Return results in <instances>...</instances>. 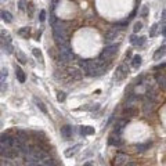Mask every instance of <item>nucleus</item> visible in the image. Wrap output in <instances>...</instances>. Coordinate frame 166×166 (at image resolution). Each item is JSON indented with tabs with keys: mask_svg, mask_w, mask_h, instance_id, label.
I'll list each match as a JSON object with an SVG mask.
<instances>
[{
	"mask_svg": "<svg viewBox=\"0 0 166 166\" xmlns=\"http://www.w3.org/2000/svg\"><path fill=\"white\" fill-rule=\"evenodd\" d=\"M53 36H54L55 43L58 45V47L69 43V40H68V32L61 24H54L53 25Z\"/></svg>",
	"mask_w": 166,
	"mask_h": 166,
	"instance_id": "1",
	"label": "nucleus"
},
{
	"mask_svg": "<svg viewBox=\"0 0 166 166\" xmlns=\"http://www.w3.org/2000/svg\"><path fill=\"white\" fill-rule=\"evenodd\" d=\"M58 53H60V60H61V63L64 64H68L71 63L72 60H73V53H72L71 50V46H69V43H67V45H63L58 47Z\"/></svg>",
	"mask_w": 166,
	"mask_h": 166,
	"instance_id": "2",
	"label": "nucleus"
},
{
	"mask_svg": "<svg viewBox=\"0 0 166 166\" xmlns=\"http://www.w3.org/2000/svg\"><path fill=\"white\" fill-rule=\"evenodd\" d=\"M47 157H49V155H47V152H46V151H43V149L35 147V148H32L31 151H29V154L27 155V159H28V161L40 162V161H43V159H45V158H47Z\"/></svg>",
	"mask_w": 166,
	"mask_h": 166,
	"instance_id": "3",
	"label": "nucleus"
},
{
	"mask_svg": "<svg viewBox=\"0 0 166 166\" xmlns=\"http://www.w3.org/2000/svg\"><path fill=\"white\" fill-rule=\"evenodd\" d=\"M118 49H119V45L107 46V47L103 50V53L100 54V60H103V61H108V60H111L114 55L118 53Z\"/></svg>",
	"mask_w": 166,
	"mask_h": 166,
	"instance_id": "4",
	"label": "nucleus"
},
{
	"mask_svg": "<svg viewBox=\"0 0 166 166\" xmlns=\"http://www.w3.org/2000/svg\"><path fill=\"white\" fill-rule=\"evenodd\" d=\"M155 108V98H151L148 96H145L144 98V103H143V109H144V114H151Z\"/></svg>",
	"mask_w": 166,
	"mask_h": 166,
	"instance_id": "5",
	"label": "nucleus"
},
{
	"mask_svg": "<svg viewBox=\"0 0 166 166\" xmlns=\"http://www.w3.org/2000/svg\"><path fill=\"white\" fill-rule=\"evenodd\" d=\"M127 75H129V67H127L126 64H122V65H119L116 69L115 79H116V80H123Z\"/></svg>",
	"mask_w": 166,
	"mask_h": 166,
	"instance_id": "6",
	"label": "nucleus"
},
{
	"mask_svg": "<svg viewBox=\"0 0 166 166\" xmlns=\"http://www.w3.org/2000/svg\"><path fill=\"white\" fill-rule=\"evenodd\" d=\"M127 155L123 152H118L116 155H115V158H114V161H112V166H122V165H125L126 162H127Z\"/></svg>",
	"mask_w": 166,
	"mask_h": 166,
	"instance_id": "7",
	"label": "nucleus"
},
{
	"mask_svg": "<svg viewBox=\"0 0 166 166\" xmlns=\"http://www.w3.org/2000/svg\"><path fill=\"white\" fill-rule=\"evenodd\" d=\"M11 143H13V137L6 136V134L1 136V139H0V148H1V152L6 151L7 148H11Z\"/></svg>",
	"mask_w": 166,
	"mask_h": 166,
	"instance_id": "8",
	"label": "nucleus"
},
{
	"mask_svg": "<svg viewBox=\"0 0 166 166\" xmlns=\"http://www.w3.org/2000/svg\"><path fill=\"white\" fill-rule=\"evenodd\" d=\"M67 73L69 75L71 79H80L82 78V72L79 69H76V68H68Z\"/></svg>",
	"mask_w": 166,
	"mask_h": 166,
	"instance_id": "9",
	"label": "nucleus"
},
{
	"mask_svg": "<svg viewBox=\"0 0 166 166\" xmlns=\"http://www.w3.org/2000/svg\"><path fill=\"white\" fill-rule=\"evenodd\" d=\"M61 136H63L65 140H69L72 137V127L69 125H65L61 127Z\"/></svg>",
	"mask_w": 166,
	"mask_h": 166,
	"instance_id": "10",
	"label": "nucleus"
},
{
	"mask_svg": "<svg viewBox=\"0 0 166 166\" xmlns=\"http://www.w3.org/2000/svg\"><path fill=\"white\" fill-rule=\"evenodd\" d=\"M130 43L134 46H143L144 43H145V37H143V36H140V37H137L136 35H133L130 37Z\"/></svg>",
	"mask_w": 166,
	"mask_h": 166,
	"instance_id": "11",
	"label": "nucleus"
},
{
	"mask_svg": "<svg viewBox=\"0 0 166 166\" xmlns=\"http://www.w3.org/2000/svg\"><path fill=\"white\" fill-rule=\"evenodd\" d=\"M79 132H80L82 136H89L94 133V127H91V126H80Z\"/></svg>",
	"mask_w": 166,
	"mask_h": 166,
	"instance_id": "12",
	"label": "nucleus"
},
{
	"mask_svg": "<svg viewBox=\"0 0 166 166\" xmlns=\"http://www.w3.org/2000/svg\"><path fill=\"white\" fill-rule=\"evenodd\" d=\"M79 148H80V145H79V144H76V145H73L72 148H68L67 151H65V157H67V158L73 157V155H75V154H76L78 151H79Z\"/></svg>",
	"mask_w": 166,
	"mask_h": 166,
	"instance_id": "13",
	"label": "nucleus"
},
{
	"mask_svg": "<svg viewBox=\"0 0 166 166\" xmlns=\"http://www.w3.org/2000/svg\"><path fill=\"white\" fill-rule=\"evenodd\" d=\"M15 76H17V79L21 82V83L25 82V73H24L22 69H21L19 67H17V65H15Z\"/></svg>",
	"mask_w": 166,
	"mask_h": 166,
	"instance_id": "14",
	"label": "nucleus"
},
{
	"mask_svg": "<svg viewBox=\"0 0 166 166\" xmlns=\"http://www.w3.org/2000/svg\"><path fill=\"white\" fill-rule=\"evenodd\" d=\"M108 143L111 144V145H118V147H119V145H122V140L119 139V136L115 137L114 134H111L109 136V139H108Z\"/></svg>",
	"mask_w": 166,
	"mask_h": 166,
	"instance_id": "15",
	"label": "nucleus"
},
{
	"mask_svg": "<svg viewBox=\"0 0 166 166\" xmlns=\"http://www.w3.org/2000/svg\"><path fill=\"white\" fill-rule=\"evenodd\" d=\"M165 55H166V46H163V47H159V49L155 51V54H154V58L159 60V58H162V57H165Z\"/></svg>",
	"mask_w": 166,
	"mask_h": 166,
	"instance_id": "16",
	"label": "nucleus"
},
{
	"mask_svg": "<svg viewBox=\"0 0 166 166\" xmlns=\"http://www.w3.org/2000/svg\"><path fill=\"white\" fill-rule=\"evenodd\" d=\"M136 115H137V109H136V108H133V107H127L125 109V111H123V116H136Z\"/></svg>",
	"mask_w": 166,
	"mask_h": 166,
	"instance_id": "17",
	"label": "nucleus"
},
{
	"mask_svg": "<svg viewBox=\"0 0 166 166\" xmlns=\"http://www.w3.org/2000/svg\"><path fill=\"white\" fill-rule=\"evenodd\" d=\"M126 125H127V121H126V119H121V121H118L116 125H115V133H119V132H121Z\"/></svg>",
	"mask_w": 166,
	"mask_h": 166,
	"instance_id": "18",
	"label": "nucleus"
},
{
	"mask_svg": "<svg viewBox=\"0 0 166 166\" xmlns=\"http://www.w3.org/2000/svg\"><path fill=\"white\" fill-rule=\"evenodd\" d=\"M118 36V32L116 31H108L107 33H105V40L107 42H112L114 39H116Z\"/></svg>",
	"mask_w": 166,
	"mask_h": 166,
	"instance_id": "19",
	"label": "nucleus"
},
{
	"mask_svg": "<svg viewBox=\"0 0 166 166\" xmlns=\"http://www.w3.org/2000/svg\"><path fill=\"white\" fill-rule=\"evenodd\" d=\"M149 147H151V143H149V141H147V143L137 144V145H136V149H137V151H140V152H143V151H145V149H148Z\"/></svg>",
	"mask_w": 166,
	"mask_h": 166,
	"instance_id": "20",
	"label": "nucleus"
},
{
	"mask_svg": "<svg viewBox=\"0 0 166 166\" xmlns=\"http://www.w3.org/2000/svg\"><path fill=\"white\" fill-rule=\"evenodd\" d=\"M1 19H3L4 22H9L10 24L11 21H13V15H11L9 11H4V10H3V11H1Z\"/></svg>",
	"mask_w": 166,
	"mask_h": 166,
	"instance_id": "21",
	"label": "nucleus"
},
{
	"mask_svg": "<svg viewBox=\"0 0 166 166\" xmlns=\"http://www.w3.org/2000/svg\"><path fill=\"white\" fill-rule=\"evenodd\" d=\"M17 137H18V139H19V141H21V143H22V144H25V143H27L28 134H27V133H25V132H24V130H18V132H17Z\"/></svg>",
	"mask_w": 166,
	"mask_h": 166,
	"instance_id": "22",
	"label": "nucleus"
},
{
	"mask_svg": "<svg viewBox=\"0 0 166 166\" xmlns=\"http://www.w3.org/2000/svg\"><path fill=\"white\" fill-rule=\"evenodd\" d=\"M18 35H21L22 36V37H25V39H28V37H29V35H31V29H29V28H21V29H19V31H18Z\"/></svg>",
	"mask_w": 166,
	"mask_h": 166,
	"instance_id": "23",
	"label": "nucleus"
},
{
	"mask_svg": "<svg viewBox=\"0 0 166 166\" xmlns=\"http://www.w3.org/2000/svg\"><path fill=\"white\" fill-rule=\"evenodd\" d=\"M157 82L162 90H166V76H163V75H162V76H158Z\"/></svg>",
	"mask_w": 166,
	"mask_h": 166,
	"instance_id": "24",
	"label": "nucleus"
},
{
	"mask_svg": "<svg viewBox=\"0 0 166 166\" xmlns=\"http://www.w3.org/2000/svg\"><path fill=\"white\" fill-rule=\"evenodd\" d=\"M33 101H35L36 105H37V107H39V108L42 109V112H43V114H47V108L45 107V104L42 103V101H40L39 98H37V97H35V98H33Z\"/></svg>",
	"mask_w": 166,
	"mask_h": 166,
	"instance_id": "25",
	"label": "nucleus"
},
{
	"mask_svg": "<svg viewBox=\"0 0 166 166\" xmlns=\"http://www.w3.org/2000/svg\"><path fill=\"white\" fill-rule=\"evenodd\" d=\"M132 65L134 68H139L141 65V57L140 55H134L133 58H132Z\"/></svg>",
	"mask_w": 166,
	"mask_h": 166,
	"instance_id": "26",
	"label": "nucleus"
},
{
	"mask_svg": "<svg viewBox=\"0 0 166 166\" xmlns=\"http://www.w3.org/2000/svg\"><path fill=\"white\" fill-rule=\"evenodd\" d=\"M32 53H33V55H35L36 58L40 61V64H43V55H42V51L39 49H33L32 50Z\"/></svg>",
	"mask_w": 166,
	"mask_h": 166,
	"instance_id": "27",
	"label": "nucleus"
},
{
	"mask_svg": "<svg viewBox=\"0 0 166 166\" xmlns=\"http://www.w3.org/2000/svg\"><path fill=\"white\" fill-rule=\"evenodd\" d=\"M157 33H158V24H154L151 27V29H149V36L154 37V36H157Z\"/></svg>",
	"mask_w": 166,
	"mask_h": 166,
	"instance_id": "28",
	"label": "nucleus"
},
{
	"mask_svg": "<svg viewBox=\"0 0 166 166\" xmlns=\"http://www.w3.org/2000/svg\"><path fill=\"white\" fill-rule=\"evenodd\" d=\"M141 29H143V24H141V22H136L134 27H133V32H134V33H137V32H140Z\"/></svg>",
	"mask_w": 166,
	"mask_h": 166,
	"instance_id": "29",
	"label": "nucleus"
},
{
	"mask_svg": "<svg viewBox=\"0 0 166 166\" xmlns=\"http://www.w3.org/2000/svg\"><path fill=\"white\" fill-rule=\"evenodd\" d=\"M127 22H129V19H126V21H119V22L115 24V28H125V27H127Z\"/></svg>",
	"mask_w": 166,
	"mask_h": 166,
	"instance_id": "30",
	"label": "nucleus"
},
{
	"mask_svg": "<svg viewBox=\"0 0 166 166\" xmlns=\"http://www.w3.org/2000/svg\"><path fill=\"white\" fill-rule=\"evenodd\" d=\"M17 55H18V58H19V63H22V64L27 63V58H25V55L21 51H17Z\"/></svg>",
	"mask_w": 166,
	"mask_h": 166,
	"instance_id": "31",
	"label": "nucleus"
},
{
	"mask_svg": "<svg viewBox=\"0 0 166 166\" xmlns=\"http://www.w3.org/2000/svg\"><path fill=\"white\" fill-rule=\"evenodd\" d=\"M45 19H46V11H45V10H42L40 14H39V21H40V22H43Z\"/></svg>",
	"mask_w": 166,
	"mask_h": 166,
	"instance_id": "32",
	"label": "nucleus"
},
{
	"mask_svg": "<svg viewBox=\"0 0 166 166\" xmlns=\"http://www.w3.org/2000/svg\"><path fill=\"white\" fill-rule=\"evenodd\" d=\"M147 14H148V7L144 6L143 10H141V15H143V17H147Z\"/></svg>",
	"mask_w": 166,
	"mask_h": 166,
	"instance_id": "33",
	"label": "nucleus"
},
{
	"mask_svg": "<svg viewBox=\"0 0 166 166\" xmlns=\"http://www.w3.org/2000/svg\"><path fill=\"white\" fill-rule=\"evenodd\" d=\"M57 98H58V101H64V100H65V93H63V91H60L58 96H57Z\"/></svg>",
	"mask_w": 166,
	"mask_h": 166,
	"instance_id": "34",
	"label": "nucleus"
},
{
	"mask_svg": "<svg viewBox=\"0 0 166 166\" xmlns=\"http://www.w3.org/2000/svg\"><path fill=\"white\" fill-rule=\"evenodd\" d=\"M1 166H11V163H10L9 161H4V159H3V161H1Z\"/></svg>",
	"mask_w": 166,
	"mask_h": 166,
	"instance_id": "35",
	"label": "nucleus"
},
{
	"mask_svg": "<svg viewBox=\"0 0 166 166\" xmlns=\"http://www.w3.org/2000/svg\"><path fill=\"white\" fill-rule=\"evenodd\" d=\"M165 67H166V64H161V65H157L155 69H162V68H165Z\"/></svg>",
	"mask_w": 166,
	"mask_h": 166,
	"instance_id": "36",
	"label": "nucleus"
},
{
	"mask_svg": "<svg viewBox=\"0 0 166 166\" xmlns=\"http://www.w3.org/2000/svg\"><path fill=\"white\" fill-rule=\"evenodd\" d=\"M28 6H29V14H32V13H33V4H32V3H29Z\"/></svg>",
	"mask_w": 166,
	"mask_h": 166,
	"instance_id": "37",
	"label": "nucleus"
},
{
	"mask_svg": "<svg viewBox=\"0 0 166 166\" xmlns=\"http://www.w3.org/2000/svg\"><path fill=\"white\" fill-rule=\"evenodd\" d=\"M24 3H25V0H21V1H19V9L21 10L24 9Z\"/></svg>",
	"mask_w": 166,
	"mask_h": 166,
	"instance_id": "38",
	"label": "nucleus"
},
{
	"mask_svg": "<svg viewBox=\"0 0 166 166\" xmlns=\"http://www.w3.org/2000/svg\"><path fill=\"white\" fill-rule=\"evenodd\" d=\"M162 35H163V36H165V37H166V27H163V28H162Z\"/></svg>",
	"mask_w": 166,
	"mask_h": 166,
	"instance_id": "39",
	"label": "nucleus"
},
{
	"mask_svg": "<svg viewBox=\"0 0 166 166\" xmlns=\"http://www.w3.org/2000/svg\"><path fill=\"white\" fill-rule=\"evenodd\" d=\"M83 166H93V165H91L90 162H86V163H85V165H83Z\"/></svg>",
	"mask_w": 166,
	"mask_h": 166,
	"instance_id": "40",
	"label": "nucleus"
},
{
	"mask_svg": "<svg viewBox=\"0 0 166 166\" xmlns=\"http://www.w3.org/2000/svg\"><path fill=\"white\" fill-rule=\"evenodd\" d=\"M126 166H136V165H134V163H127Z\"/></svg>",
	"mask_w": 166,
	"mask_h": 166,
	"instance_id": "41",
	"label": "nucleus"
}]
</instances>
